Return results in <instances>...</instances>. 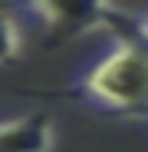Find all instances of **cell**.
<instances>
[{"label": "cell", "instance_id": "6da1fadb", "mask_svg": "<svg viewBox=\"0 0 148 152\" xmlns=\"http://www.w3.org/2000/svg\"><path fill=\"white\" fill-rule=\"evenodd\" d=\"M76 89L89 106L102 109L118 119H145V99H148V63L138 40L118 37L112 50H105L95 63H89Z\"/></svg>", "mask_w": 148, "mask_h": 152}, {"label": "cell", "instance_id": "7a4b0ae2", "mask_svg": "<svg viewBox=\"0 0 148 152\" xmlns=\"http://www.w3.org/2000/svg\"><path fill=\"white\" fill-rule=\"evenodd\" d=\"M20 4L49 30V46L95 30H115L118 37H125V13L112 0H20Z\"/></svg>", "mask_w": 148, "mask_h": 152}, {"label": "cell", "instance_id": "3957f363", "mask_svg": "<svg viewBox=\"0 0 148 152\" xmlns=\"http://www.w3.org/2000/svg\"><path fill=\"white\" fill-rule=\"evenodd\" d=\"M53 139L49 113H30L0 122V152H49Z\"/></svg>", "mask_w": 148, "mask_h": 152}, {"label": "cell", "instance_id": "277c9868", "mask_svg": "<svg viewBox=\"0 0 148 152\" xmlns=\"http://www.w3.org/2000/svg\"><path fill=\"white\" fill-rule=\"evenodd\" d=\"M20 56V30H17V20L0 13V66L13 63Z\"/></svg>", "mask_w": 148, "mask_h": 152}]
</instances>
